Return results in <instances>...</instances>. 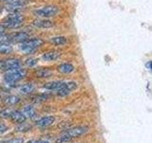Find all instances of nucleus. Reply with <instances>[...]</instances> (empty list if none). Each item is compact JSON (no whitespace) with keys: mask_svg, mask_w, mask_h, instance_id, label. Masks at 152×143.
<instances>
[{"mask_svg":"<svg viewBox=\"0 0 152 143\" xmlns=\"http://www.w3.org/2000/svg\"><path fill=\"white\" fill-rule=\"evenodd\" d=\"M12 52L11 43L6 41H0V55H9Z\"/></svg>","mask_w":152,"mask_h":143,"instance_id":"nucleus-18","label":"nucleus"},{"mask_svg":"<svg viewBox=\"0 0 152 143\" xmlns=\"http://www.w3.org/2000/svg\"><path fill=\"white\" fill-rule=\"evenodd\" d=\"M87 132H88V128L86 126H77V127L69 129V130H66L65 133L68 136H69L71 138H73V137H78L80 136H82Z\"/></svg>","mask_w":152,"mask_h":143,"instance_id":"nucleus-10","label":"nucleus"},{"mask_svg":"<svg viewBox=\"0 0 152 143\" xmlns=\"http://www.w3.org/2000/svg\"><path fill=\"white\" fill-rule=\"evenodd\" d=\"M28 38H30V35L27 32H15L12 33H10L7 35V39L2 40V41H6L9 43H22L23 41L27 40Z\"/></svg>","mask_w":152,"mask_h":143,"instance_id":"nucleus-6","label":"nucleus"},{"mask_svg":"<svg viewBox=\"0 0 152 143\" xmlns=\"http://www.w3.org/2000/svg\"><path fill=\"white\" fill-rule=\"evenodd\" d=\"M7 143H24V140L22 138H14V139L7 141Z\"/></svg>","mask_w":152,"mask_h":143,"instance_id":"nucleus-25","label":"nucleus"},{"mask_svg":"<svg viewBox=\"0 0 152 143\" xmlns=\"http://www.w3.org/2000/svg\"><path fill=\"white\" fill-rule=\"evenodd\" d=\"M57 71L61 74H68L73 73L75 71V68L71 63H66V62H65V63H61L60 65L57 66Z\"/></svg>","mask_w":152,"mask_h":143,"instance_id":"nucleus-15","label":"nucleus"},{"mask_svg":"<svg viewBox=\"0 0 152 143\" xmlns=\"http://www.w3.org/2000/svg\"><path fill=\"white\" fill-rule=\"evenodd\" d=\"M2 110H3V109H1V108H0V113H1V111H2Z\"/></svg>","mask_w":152,"mask_h":143,"instance_id":"nucleus-30","label":"nucleus"},{"mask_svg":"<svg viewBox=\"0 0 152 143\" xmlns=\"http://www.w3.org/2000/svg\"><path fill=\"white\" fill-rule=\"evenodd\" d=\"M50 43L53 46L57 47H61V46H65L66 43H68V38L64 35H56V36H52L50 38Z\"/></svg>","mask_w":152,"mask_h":143,"instance_id":"nucleus-14","label":"nucleus"},{"mask_svg":"<svg viewBox=\"0 0 152 143\" xmlns=\"http://www.w3.org/2000/svg\"><path fill=\"white\" fill-rule=\"evenodd\" d=\"M34 89H35V87L32 83H26V84H23L22 86H20V88H19V93L24 95L30 94L34 91Z\"/></svg>","mask_w":152,"mask_h":143,"instance_id":"nucleus-17","label":"nucleus"},{"mask_svg":"<svg viewBox=\"0 0 152 143\" xmlns=\"http://www.w3.org/2000/svg\"><path fill=\"white\" fill-rule=\"evenodd\" d=\"M76 89H77V83L74 82V81H68V82L64 81L63 85L58 90H56V94L61 97H66Z\"/></svg>","mask_w":152,"mask_h":143,"instance_id":"nucleus-7","label":"nucleus"},{"mask_svg":"<svg viewBox=\"0 0 152 143\" xmlns=\"http://www.w3.org/2000/svg\"><path fill=\"white\" fill-rule=\"evenodd\" d=\"M26 75H27L26 69H23L20 67V68H18V69L9 71L4 76V80H5V82H7L9 84L16 83L19 80L23 79Z\"/></svg>","mask_w":152,"mask_h":143,"instance_id":"nucleus-4","label":"nucleus"},{"mask_svg":"<svg viewBox=\"0 0 152 143\" xmlns=\"http://www.w3.org/2000/svg\"><path fill=\"white\" fill-rule=\"evenodd\" d=\"M55 121V117L52 116H43L40 119H38L36 121V126L40 127V128H46L50 126L51 124H53Z\"/></svg>","mask_w":152,"mask_h":143,"instance_id":"nucleus-13","label":"nucleus"},{"mask_svg":"<svg viewBox=\"0 0 152 143\" xmlns=\"http://www.w3.org/2000/svg\"><path fill=\"white\" fill-rule=\"evenodd\" d=\"M26 6V0H6L5 8L11 13H17L18 10Z\"/></svg>","mask_w":152,"mask_h":143,"instance_id":"nucleus-8","label":"nucleus"},{"mask_svg":"<svg viewBox=\"0 0 152 143\" xmlns=\"http://www.w3.org/2000/svg\"><path fill=\"white\" fill-rule=\"evenodd\" d=\"M27 143H50V142L46 141V140H30V141H28Z\"/></svg>","mask_w":152,"mask_h":143,"instance_id":"nucleus-26","label":"nucleus"},{"mask_svg":"<svg viewBox=\"0 0 152 143\" xmlns=\"http://www.w3.org/2000/svg\"><path fill=\"white\" fill-rule=\"evenodd\" d=\"M44 41L39 37H33V38H28L27 40L23 41L22 43L19 44V50H20L24 54H31L38 48H40Z\"/></svg>","mask_w":152,"mask_h":143,"instance_id":"nucleus-2","label":"nucleus"},{"mask_svg":"<svg viewBox=\"0 0 152 143\" xmlns=\"http://www.w3.org/2000/svg\"><path fill=\"white\" fill-rule=\"evenodd\" d=\"M0 1H6V0H0Z\"/></svg>","mask_w":152,"mask_h":143,"instance_id":"nucleus-31","label":"nucleus"},{"mask_svg":"<svg viewBox=\"0 0 152 143\" xmlns=\"http://www.w3.org/2000/svg\"><path fill=\"white\" fill-rule=\"evenodd\" d=\"M60 10L54 5H47L40 8H37L33 11V14L38 18H50L54 17L59 13Z\"/></svg>","mask_w":152,"mask_h":143,"instance_id":"nucleus-3","label":"nucleus"},{"mask_svg":"<svg viewBox=\"0 0 152 143\" xmlns=\"http://www.w3.org/2000/svg\"><path fill=\"white\" fill-rule=\"evenodd\" d=\"M145 65H146V67H147V69H148V70L150 71V69H151V68H150V61L147 62V63H146Z\"/></svg>","mask_w":152,"mask_h":143,"instance_id":"nucleus-28","label":"nucleus"},{"mask_svg":"<svg viewBox=\"0 0 152 143\" xmlns=\"http://www.w3.org/2000/svg\"><path fill=\"white\" fill-rule=\"evenodd\" d=\"M9 118H11V120L14 123H18V124H22L26 121V116H24V114L20 111H11L10 113V116Z\"/></svg>","mask_w":152,"mask_h":143,"instance_id":"nucleus-12","label":"nucleus"},{"mask_svg":"<svg viewBox=\"0 0 152 143\" xmlns=\"http://www.w3.org/2000/svg\"><path fill=\"white\" fill-rule=\"evenodd\" d=\"M31 24L38 29H50L54 26V22L49 18H36Z\"/></svg>","mask_w":152,"mask_h":143,"instance_id":"nucleus-9","label":"nucleus"},{"mask_svg":"<svg viewBox=\"0 0 152 143\" xmlns=\"http://www.w3.org/2000/svg\"><path fill=\"white\" fill-rule=\"evenodd\" d=\"M21 67V61L18 58H8L5 60H0V70L3 71H12L18 69Z\"/></svg>","mask_w":152,"mask_h":143,"instance_id":"nucleus-5","label":"nucleus"},{"mask_svg":"<svg viewBox=\"0 0 152 143\" xmlns=\"http://www.w3.org/2000/svg\"><path fill=\"white\" fill-rule=\"evenodd\" d=\"M61 55H62L61 52L52 50V51H49V52H44L41 56V59L43 61H46V62H51V61H55L57 59H59L61 57Z\"/></svg>","mask_w":152,"mask_h":143,"instance_id":"nucleus-11","label":"nucleus"},{"mask_svg":"<svg viewBox=\"0 0 152 143\" xmlns=\"http://www.w3.org/2000/svg\"><path fill=\"white\" fill-rule=\"evenodd\" d=\"M0 143H7V141H0Z\"/></svg>","mask_w":152,"mask_h":143,"instance_id":"nucleus-29","label":"nucleus"},{"mask_svg":"<svg viewBox=\"0 0 152 143\" xmlns=\"http://www.w3.org/2000/svg\"><path fill=\"white\" fill-rule=\"evenodd\" d=\"M4 33H5V29L1 25H0V37H1L4 35Z\"/></svg>","mask_w":152,"mask_h":143,"instance_id":"nucleus-27","label":"nucleus"},{"mask_svg":"<svg viewBox=\"0 0 152 143\" xmlns=\"http://www.w3.org/2000/svg\"><path fill=\"white\" fill-rule=\"evenodd\" d=\"M70 139H72V138H71L69 136L66 135V133L64 132V133H62V135L56 139V143H65V142H69Z\"/></svg>","mask_w":152,"mask_h":143,"instance_id":"nucleus-22","label":"nucleus"},{"mask_svg":"<svg viewBox=\"0 0 152 143\" xmlns=\"http://www.w3.org/2000/svg\"><path fill=\"white\" fill-rule=\"evenodd\" d=\"M37 62H38V59L35 58V57H28V58H27L25 60V65L28 66V67H33V66H35L37 64Z\"/></svg>","mask_w":152,"mask_h":143,"instance_id":"nucleus-23","label":"nucleus"},{"mask_svg":"<svg viewBox=\"0 0 152 143\" xmlns=\"http://www.w3.org/2000/svg\"><path fill=\"white\" fill-rule=\"evenodd\" d=\"M22 113L24 114V116H26V118H33V117L36 116L35 110L33 109L32 106H30V105H28V106H26L25 108H24Z\"/></svg>","mask_w":152,"mask_h":143,"instance_id":"nucleus-21","label":"nucleus"},{"mask_svg":"<svg viewBox=\"0 0 152 143\" xmlns=\"http://www.w3.org/2000/svg\"><path fill=\"white\" fill-rule=\"evenodd\" d=\"M24 16L18 13H11L1 21L4 29H17L23 25Z\"/></svg>","mask_w":152,"mask_h":143,"instance_id":"nucleus-1","label":"nucleus"},{"mask_svg":"<svg viewBox=\"0 0 152 143\" xmlns=\"http://www.w3.org/2000/svg\"><path fill=\"white\" fill-rule=\"evenodd\" d=\"M8 130H9V128H8V126L6 125V124L0 122V135H2V133H6Z\"/></svg>","mask_w":152,"mask_h":143,"instance_id":"nucleus-24","label":"nucleus"},{"mask_svg":"<svg viewBox=\"0 0 152 143\" xmlns=\"http://www.w3.org/2000/svg\"><path fill=\"white\" fill-rule=\"evenodd\" d=\"M63 83H64V81H51V82L46 83L43 86V88L49 91H56L63 85Z\"/></svg>","mask_w":152,"mask_h":143,"instance_id":"nucleus-19","label":"nucleus"},{"mask_svg":"<svg viewBox=\"0 0 152 143\" xmlns=\"http://www.w3.org/2000/svg\"><path fill=\"white\" fill-rule=\"evenodd\" d=\"M19 102H20V97L15 94L8 95V97H5L4 99V103L6 105H9V106H13V105H15Z\"/></svg>","mask_w":152,"mask_h":143,"instance_id":"nucleus-20","label":"nucleus"},{"mask_svg":"<svg viewBox=\"0 0 152 143\" xmlns=\"http://www.w3.org/2000/svg\"><path fill=\"white\" fill-rule=\"evenodd\" d=\"M34 74L38 78H48L53 74V72L50 68H40L34 72Z\"/></svg>","mask_w":152,"mask_h":143,"instance_id":"nucleus-16","label":"nucleus"}]
</instances>
